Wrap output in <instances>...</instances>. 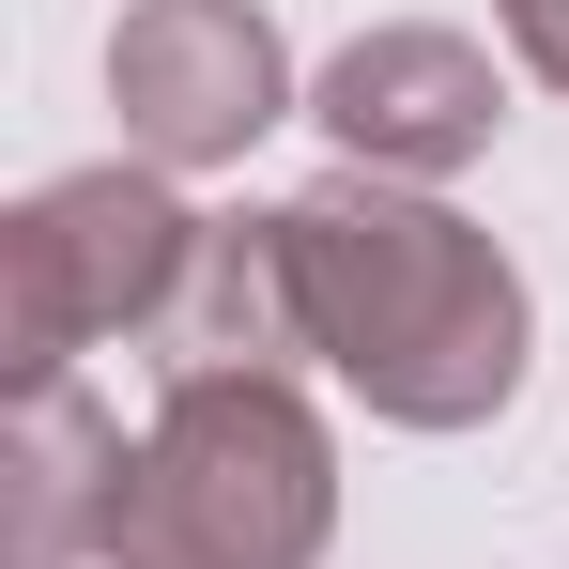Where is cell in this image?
Returning <instances> with one entry per match:
<instances>
[{
  "label": "cell",
  "instance_id": "obj_1",
  "mask_svg": "<svg viewBox=\"0 0 569 569\" xmlns=\"http://www.w3.org/2000/svg\"><path fill=\"white\" fill-rule=\"evenodd\" d=\"M278 247H292L308 355L355 385L385 431L508 416V385H523V278H508V247L477 216L385 186V170H339V186L278 200Z\"/></svg>",
  "mask_w": 569,
  "mask_h": 569
},
{
  "label": "cell",
  "instance_id": "obj_2",
  "mask_svg": "<svg viewBox=\"0 0 569 569\" xmlns=\"http://www.w3.org/2000/svg\"><path fill=\"white\" fill-rule=\"evenodd\" d=\"M339 539V447L292 370H186L154 385L93 569H323Z\"/></svg>",
  "mask_w": 569,
  "mask_h": 569
},
{
  "label": "cell",
  "instance_id": "obj_3",
  "mask_svg": "<svg viewBox=\"0 0 569 569\" xmlns=\"http://www.w3.org/2000/svg\"><path fill=\"white\" fill-rule=\"evenodd\" d=\"M200 231L154 170H62L0 216V370L16 385H78V355L108 339H170V308L200 278Z\"/></svg>",
  "mask_w": 569,
  "mask_h": 569
},
{
  "label": "cell",
  "instance_id": "obj_4",
  "mask_svg": "<svg viewBox=\"0 0 569 569\" xmlns=\"http://www.w3.org/2000/svg\"><path fill=\"white\" fill-rule=\"evenodd\" d=\"M108 108L139 170H231L292 108V47L262 0H123L108 31Z\"/></svg>",
  "mask_w": 569,
  "mask_h": 569
},
{
  "label": "cell",
  "instance_id": "obj_5",
  "mask_svg": "<svg viewBox=\"0 0 569 569\" xmlns=\"http://www.w3.org/2000/svg\"><path fill=\"white\" fill-rule=\"evenodd\" d=\"M323 139H339V170H385V186H447L492 154V123H508V78H492V47L477 31H431V16H400V31H355L323 78Z\"/></svg>",
  "mask_w": 569,
  "mask_h": 569
},
{
  "label": "cell",
  "instance_id": "obj_6",
  "mask_svg": "<svg viewBox=\"0 0 569 569\" xmlns=\"http://www.w3.org/2000/svg\"><path fill=\"white\" fill-rule=\"evenodd\" d=\"M108 492H123V416L78 385H16V431H0V523L16 569H78L108 539Z\"/></svg>",
  "mask_w": 569,
  "mask_h": 569
},
{
  "label": "cell",
  "instance_id": "obj_7",
  "mask_svg": "<svg viewBox=\"0 0 569 569\" xmlns=\"http://www.w3.org/2000/svg\"><path fill=\"white\" fill-rule=\"evenodd\" d=\"M292 355H308V308H292L278 216H216L186 308H170V339H154V370L186 385V370H292Z\"/></svg>",
  "mask_w": 569,
  "mask_h": 569
},
{
  "label": "cell",
  "instance_id": "obj_8",
  "mask_svg": "<svg viewBox=\"0 0 569 569\" xmlns=\"http://www.w3.org/2000/svg\"><path fill=\"white\" fill-rule=\"evenodd\" d=\"M508 47H523V78L569 93V0H508Z\"/></svg>",
  "mask_w": 569,
  "mask_h": 569
}]
</instances>
